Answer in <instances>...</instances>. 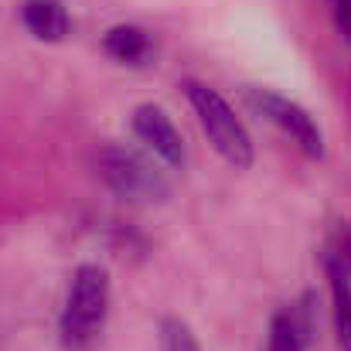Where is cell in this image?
I'll use <instances>...</instances> for the list:
<instances>
[{
	"label": "cell",
	"instance_id": "1",
	"mask_svg": "<svg viewBox=\"0 0 351 351\" xmlns=\"http://www.w3.org/2000/svg\"><path fill=\"white\" fill-rule=\"evenodd\" d=\"M110 317V273L99 263H82L72 273L69 297L62 307L58 335L69 351H89Z\"/></svg>",
	"mask_w": 351,
	"mask_h": 351
},
{
	"label": "cell",
	"instance_id": "2",
	"mask_svg": "<svg viewBox=\"0 0 351 351\" xmlns=\"http://www.w3.org/2000/svg\"><path fill=\"white\" fill-rule=\"evenodd\" d=\"M195 117L202 123V133L208 136V143L215 147V154L235 167V171H245L252 167V157H256V147H252V136L249 130L242 126V119L235 117V110L226 103V96L198 79H184L181 82Z\"/></svg>",
	"mask_w": 351,
	"mask_h": 351
},
{
	"label": "cell",
	"instance_id": "3",
	"mask_svg": "<svg viewBox=\"0 0 351 351\" xmlns=\"http://www.w3.org/2000/svg\"><path fill=\"white\" fill-rule=\"evenodd\" d=\"M96 167H99L103 181L126 202L150 205V202H164L171 195V184L160 174V167L150 164L143 154H136L130 147H119V143L103 147L99 157H96Z\"/></svg>",
	"mask_w": 351,
	"mask_h": 351
},
{
	"label": "cell",
	"instance_id": "4",
	"mask_svg": "<svg viewBox=\"0 0 351 351\" xmlns=\"http://www.w3.org/2000/svg\"><path fill=\"white\" fill-rule=\"evenodd\" d=\"M245 103L266 123L283 130L307 157H324V133H321L317 119L311 117L300 103H293V99H287V96H280L273 89H259V86L245 89Z\"/></svg>",
	"mask_w": 351,
	"mask_h": 351
},
{
	"label": "cell",
	"instance_id": "5",
	"mask_svg": "<svg viewBox=\"0 0 351 351\" xmlns=\"http://www.w3.org/2000/svg\"><path fill=\"white\" fill-rule=\"evenodd\" d=\"M130 123H133L136 140H140L154 157H160L167 167H184L188 150H184L181 130L174 126V119L167 117L157 103H140V106L133 110Z\"/></svg>",
	"mask_w": 351,
	"mask_h": 351
},
{
	"label": "cell",
	"instance_id": "6",
	"mask_svg": "<svg viewBox=\"0 0 351 351\" xmlns=\"http://www.w3.org/2000/svg\"><path fill=\"white\" fill-rule=\"evenodd\" d=\"M21 21L38 41H65L72 31V17L62 0H24L21 3Z\"/></svg>",
	"mask_w": 351,
	"mask_h": 351
},
{
	"label": "cell",
	"instance_id": "7",
	"mask_svg": "<svg viewBox=\"0 0 351 351\" xmlns=\"http://www.w3.org/2000/svg\"><path fill=\"white\" fill-rule=\"evenodd\" d=\"M314 331V314L311 304L304 307H283L273 324H269V351H307Z\"/></svg>",
	"mask_w": 351,
	"mask_h": 351
},
{
	"label": "cell",
	"instance_id": "8",
	"mask_svg": "<svg viewBox=\"0 0 351 351\" xmlns=\"http://www.w3.org/2000/svg\"><path fill=\"white\" fill-rule=\"evenodd\" d=\"M328 280H331V307H335V331L341 351H351V263L345 256H328Z\"/></svg>",
	"mask_w": 351,
	"mask_h": 351
},
{
	"label": "cell",
	"instance_id": "9",
	"mask_svg": "<svg viewBox=\"0 0 351 351\" xmlns=\"http://www.w3.org/2000/svg\"><path fill=\"white\" fill-rule=\"evenodd\" d=\"M103 48H106L110 58H117L123 65H143L150 58V48L154 45H150V34L143 27H136V24H117V27L106 31Z\"/></svg>",
	"mask_w": 351,
	"mask_h": 351
},
{
	"label": "cell",
	"instance_id": "10",
	"mask_svg": "<svg viewBox=\"0 0 351 351\" xmlns=\"http://www.w3.org/2000/svg\"><path fill=\"white\" fill-rule=\"evenodd\" d=\"M160 351H202L195 331L181 317H164L160 321Z\"/></svg>",
	"mask_w": 351,
	"mask_h": 351
},
{
	"label": "cell",
	"instance_id": "11",
	"mask_svg": "<svg viewBox=\"0 0 351 351\" xmlns=\"http://www.w3.org/2000/svg\"><path fill=\"white\" fill-rule=\"evenodd\" d=\"M331 3H335V24H338V31L351 41V0H331Z\"/></svg>",
	"mask_w": 351,
	"mask_h": 351
},
{
	"label": "cell",
	"instance_id": "12",
	"mask_svg": "<svg viewBox=\"0 0 351 351\" xmlns=\"http://www.w3.org/2000/svg\"><path fill=\"white\" fill-rule=\"evenodd\" d=\"M348 263H351V256H348Z\"/></svg>",
	"mask_w": 351,
	"mask_h": 351
}]
</instances>
